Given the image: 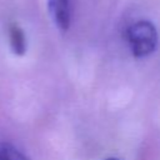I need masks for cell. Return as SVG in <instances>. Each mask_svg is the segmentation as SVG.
<instances>
[{
	"label": "cell",
	"mask_w": 160,
	"mask_h": 160,
	"mask_svg": "<svg viewBox=\"0 0 160 160\" xmlns=\"http://www.w3.org/2000/svg\"><path fill=\"white\" fill-rule=\"evenodd\" d=\"M48 9L58 29L66 31L71 22L70 0H48Z\"/></svg>",
	"instance_id": "cell-2"
},
{
	"label": "cell",
	"mask_w": 160,
	"mask_h": 160,
	"mask_svg": "<svg viewBox=\"0 0 160 160\" xmlns=\"http://www.w3.org/2000/svg\"><path fill=\"white\" fill-rule=\"evenodd\" d=\"M0 160H30V159L11 145H2L0 148Z\"/></svg>",
	"instance_id": "cell-4"
},
{
	"label": "cell",
	"mask_w": 160,
	"mask_h": 160,
	"mask_svg": "<svg viewBox=\"0 0 160 160\" xmlns=\"http://www.w3.org/2000/svg\"><path fill=\"white\" fill-rule=\"evenodd\" d=\"M106 160H119V159H115V158H109V159H106Z\"/></svg>",
	"instance_id": "cell-5"
},
{
	"label": "cell",
	"mask_w": 160,
	"mask_h": 160,
	"mask_svg": "<svg viewBox=\"0 0 160 160\" xmlns=\"http://www.w3.org/2000/svg\"><path fill=\"white\" fill-rule=\"evenodd\" d=\"M126 39L135 58L150 55L158 45V31L152 22L140 20L130 25L126 30Z\"/></svg>",
	"instance_id": "cell-1"
},
{
	"label": "cell",
	"mask_w": 160,
	"mask_h": 160,
	"mask_svg": "<svg viewBox=\"0 0 160 160\" xmlns=\"http://www.w3.org/2000/svg\"><path fill=\"white\" fill-rule=\"evenodd\" d=\"M10 46L14 54L21 56L26 52V38L22 29L18 24H11L9 29Z\"/></svg>",
	"instance_id": "cell-3"
}]
</instances>
